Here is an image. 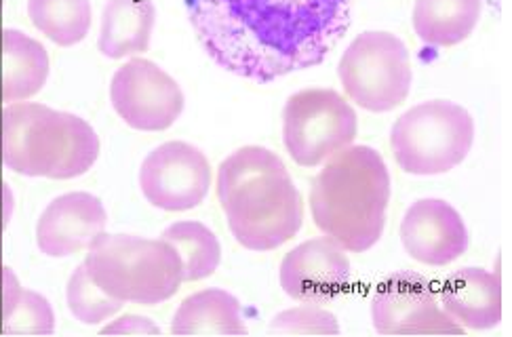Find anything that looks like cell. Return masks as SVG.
I'll use <instances>...</instances> for the list:
<instances>
[{
  "label": "cell",
  "instance_id": "18",
  "mask_svg": "<svg viewBox=\"0 0 512 337\" xmlns=\"http://www.w3.org/2000/svg\"><path fill=\"white\" fill-rule=\"evenodd\" d=\"M171 333L175 335H247L241 302L228 291H199L180 304Z\"/></svg>",
  "mask_w": 512,
  "mask_h": 337
},
{
  "label": "cell",
  "instance_id": "5",
  "mask_svg": "<svg viewBox=\"0 0 512 337\" xmlns=\"http://www.w3.org/2000/svg\"><path fill=\"white\" fill-rule=\"evenodd\" d=\"M87 251L91 279L125 304H163L184 283L180 257L163 239L104 232Z\"/></svg>",
  "mask_w": 512,
  "mask_h": 337
},
{
  "label": "cell",
  "instance_id": "21",
  "mask_svg": "<svg viewBox=\"0 0 512 337\" xmlns=\"http://www.w3.org/2000/svg\"><path fill=\"white\" fill-rule=\"evenodd\" d=\"M28 17L49 41L72 47L91 30V0H28Z\"/></svg>",
  "mask_w": 512,
  "mask_h": 337
},
{
  "label": "cell",
  "instance_id": "12",
  "mask_svg": "<svg viewBox=\"0 0 512 337\" xmlns=\"http://www.w3.org/2000/svg\"><path fill=\"white\" fill-rule=\"evenodd\" d=\"M348 285L350 260L329 236L306 241L283 257L281 287L295 302L331 304L348 291Z\"/></svg>",
  "mask_w": 512,
  "mask_h": 337
},
{
  "label": "cell",
  "instance_id": "26",
  "mask_svg": "<svg viewBox=\"0 0 512 337\" xmlns=\"http://www.w3.org/2000/svg\"><path fill=\"white\" fill-rule=\"evenodd\" d=\"M0 230H5L3 224H0ZM19 291H22V285H19L13 270L0 264V300H3V310L9 308V304L15 300Z\"/></svg>",
  "mask_w": 512,
  "mask_h": 337
},
{
  "label": "cell",
  "instance_id": "14",
  "mask_svg": "<svg viewBox=\"0 0 512 337\" xmlns=\"http://www.w3.org/2000/svg\"><path fill=\"white\" fill-rule=\"evenodd\" d=\"M108 215L89 192L57 196L36 226V243L49 257H70L89 249L106 232Z\"/></svg>",
  "mask_w": 512,
  "mask_h": 337
},
{
  "label": "cell",
  "instance_id": "20",
  "mask_svg": "<svg viewBox=\"0 0 512 337\" xmlns=\"http://www.w3.org/2000/svg\"><path fill=\"white\" fill-rule=\"evenodd\" d=\"M161 239L167 241L180 257L184 283L209 279L222 262L218 236L201 222H177L163 230Z\"/></svg>",
  "mask_w": 512,
  "mask_h": 337
},
{
  "label": "cell",
  "instance_id": "19",
  "mask_svg": "<svg viewBox=\"0 0 512 337\" xmlns=\"http://www.w3.org/2000/svg\"><path fill=\"white\" fill-rule=\"evenodd\" d=\"M481 0H416L413 28L430 47H456L475 32Z\"/></svg>",
  "mask_w": 512,
  "mask_h": 337
},
{
  "label": "cell",
  "instance_id": "23",
  "mask_svg": "<svg viewBox=\"0 0 512 337\" xmlns=\"http://www.w3.org/2000/svg\"><path fill=\"white\" fill-rule=\"evenodd\" d=\"M55 314L41 293L22 289L3 310V333L7 335H51Z\"/></svg>",
  "mask_w": 512,
  "mask_h": 337
},
{
  "label": "cell",
  "instance_id": "17",
  "mask_svg": "<svg viewBox=\"0 0 512 337\" xmlns=\"http://www.w3.org/2000/svg\"><path fill=\"white\" fill-rule=\"evenodd\" d=\"M154 24L156 9L150 0H110L102 15L97 47L110 59L146 53Z\"/></svg>",
  "mask_w": 512,
  "mask_h": 337
},
{
  "label": "cell",
  "instance_id": "25",
  "mask_svg": "<svg viewBox=\"0 0 512 337\" xmlns=\"http://www.w3.org/2000/svg\"><path fill=\"white\" fill-rule=\"evenodd\" d=\"M102 335H161L159 325L146 316L125 314L102 329Z\"/></svg>",
  "mask_w": 512,
  "mask_h": 337
},
{
  "label": "cell",
  "instance_id": "15",
  "mask_svg": "<svg viewBox=\"0 0 512 337\" xmlns=\"http://www.w3.org/2000/svg\"><path fill=\"white\" fill-rule=\"evenodd\" d=\"M443 310L460 327L491 329L502 321V283L498 274L483 268L449 272L437 289Z\"/></svg>",
  "mask_w": 512,
  "mask_h": 337
},
{
  "label": "cell",
  "instance_id": "11",
  "mask_svg": "<svg viewBox=\"0 0 512 337\" xmlns=\"http://www.w3.org/2000/svg\"><path fill=\"white\" fill-rule=\"evenodd\" d=\"M140 186L148 203L163 211L199 207L211 188V165L192 144L167 142L152 150L140 169Z\"/></svg>",
  "mask_w": 512,
  "mask_h": 337
},
{
  "label": "cell",
  "instance_id": "13",
  "mask_svg": "<svg viewBox=\"0 0 512 337\" xmlns=\"http://www.w3.org/2000/svg\"><path fill=\"white\" fill-rule=\"evenodd\" d=\"M401 243L413 260L426 266H447L468 249L462 215L439 198L413 203L401 224Z\"/></svg>",
  "mask_w": 512,
  "mask_h": 337
},
{
  "label": "cell",
  "instance_id": "16",
  "mask_svg": "<svg viewBox=\"0 0 512 337\" xmlns=\"http://www.w3.org/2000/svg\"><path fill=\"white\" fill-rule=\"evenodd\" d=\"M0 51H3V85H0L3 102H26L41 93L49 78L47 49L28 34L5 28L0 34Z\"/></svg>",
  "mask_w": 512,
  "mask_h": 337
},
{
  "label": "cell",
  "instance_id": "3",
  "mask_svg": "<svg viewBox=\"0 0 512 337\" xmlns=\"http://www.w3.org/2000/svg\"><path fill=\"white\" fill-rule=\"evenodd\" d=\"M314 226L344 251L365 253L380 241L390 203V173L369 146H348L327 158L310 188Z\"/></svg>",
  "mask_w": 512,
  "mask_h": 337
},
{
  "label": "cell",
  "instance_id": "6",
  "mask_svg": "<svg viewBox=\"0 0 512 337\" xmlns=\"http://www.w3.org/2000/svg\"><path fill=\"white\" fill-rule=\"evenodd\" d=\"M475 142V121L466 108L432 99L407 110L392 127L390 146L411 175H439L458 167Z\"/></svg>",
  "mask_w": 512,
  "mask_h": 337
},
{
  "label": "cell",
  "instance_id": "8",
  "mask_svg": "<svg viewBox=\"0 0 512 337\" xmlns=\"http://www.w3.org/2000/svg\"><path fill=\"white\" fill-rule=\"evenodd\" d=\"M359 131L357 112L333 89H306L283 110V144L300 167H319L348 148Z\"/></svg>",
  "mask_w": 512,
  "mask_h": 337
},
{
  "label": "cell",
  "instance_id": "9",
  "mask_svg": "<svg viewBox=\"0 0 512 337\" xmlns=\"http://www.w3.org/2000/svg\"><path fill=\"white\" fill-rule=\"evenodd\" d=\"M371 321L382 335H462L441 308L439 291L416 272H395L373 291Z\"/></svg>",
  "mask_w": 512,
  "mask_h": 337
},
{
  "label": "cell",
  "instance_id": "24",
  "mask_svg": "<svg viewBox=\"0 0 512 337\" xmlns=\"http://www.w3.org/2000/svg\"><path fill=\"white\" fill-rule=\"evenodd\" d=\"M274 335H338V319L323 306L304 304L298 308L285 310L274 316L270 325Z\"/></svg>",
  "mask_w": 512,
  "mask_h": 337
},
{
  "label": "cell",
  "instance_id": "4",
  "mask_svg": "<svg viewBox=\"0 0 512 337\" xmlns=\"http://www.w3.org/2000/svg\"><path fill=\"white\" fill-rule=\"evenodd\" d=\"M100 156V137L81 116L45 104L13 102L3 108L0 158L28 177L74 180Z\"/></svg>",
  "mask_w": 512,
  "mask_h": 337
},
{
  "label": "cell",
  "instance_id": "2",
  "mask_svg": "<svg viewBox=\"0 0 512 337\" xmlns=\"http://www.w3.org/2000/svg\"><path fill=\"white\" fill-rule=\"evenodd\" d=\"M218 201L232 236L251 251L279 249L304 222L302 194L285 163L262 146L236 150L220 165Z\"/></svg>",
  "mask_w": 512,
  "mask_h": 337
},
{
  "label": "cell",
  "instance_id": "1",
  "mask_svg": "<svg viewBox=\"0 0 512 337\" xmlns=\"http://www.w3.org/2000/svg\"><path fill=\"white\" fill-rule=\"evenodd\" d=\"M205 53L268 85L323 64L350 28L352 0H184Z\"/></svg>",
  "mask_w": 512,
  "mask_h": 337
},
{
  "label": "cell",
  "instance_id": "22",
  "mask_svg": "<svg viewBox=\"0 0 512 337\" xmlns=\"http://www.w3.org/2000/svg\"><path fill=\"white\" fill-rule=\"evenodd\" d=\"M66 300L70 312L83 325H100L112 319V316L121 312V308L125 306V302L116 300V297L97 287L85 262L74 270L66 289Z\"/></svg>",
  "mask_w": 512,
  "mask_h": 337
},
{
  "label": "cell",
  "instance_id": "27",
  "mask_svg": "<svg viewBox=\"0 0 512 337\" xmlns=\"http://www.w3.org/2000/svg\"><path fill=\"white\" fill-rule=\"evenodd\" d=\"M13 207H15V198L11 188L7 186V182L0 177V209H3V226L7 228L11 215H13Z\"/></svg>",
  "mask_w": 512,
  "mask_h": 337
},
{
  "label": "cell",
  "instance_id": "7",
  "mask_svg": "<svg viewBox=\"0 0 512 337\" xmlns=\"http://www.w3.org/2000/svg\"><path fill=\"white\" fill-rule=\"evenodd\" d=\"M344 93L367 112L399 108L411 89L409 51L388 32H363L344 51L340 62Z\"/></svg>",
  "mask_w": 512,
  "mask_h": 337
},
{
  "label": "cell",
  "instance_id": "10",
  "mask_svg": "<svg viewBox=\"0 0 512 337\" xmlns=\"http://www.w3.org/2000/svg\"><path fill=\"white\" fill-rule=\"evenodd\" d=\"M114 112L137 131H165L184 110V93L150 59L135 57L116 70L110 85Z\"/></svg>",
  "mask_w": 512,
  "mask_h": 337
}]
</instances>
